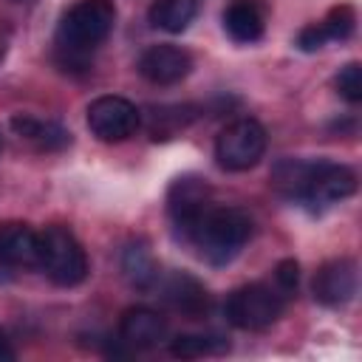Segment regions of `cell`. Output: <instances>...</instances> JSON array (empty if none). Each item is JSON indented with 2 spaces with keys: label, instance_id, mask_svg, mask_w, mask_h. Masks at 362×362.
<instances>
[{
  "label": "cell",
  "instance_id": "cell-1",
  "mask_svg": "<svg viewBox=\"0 0 362 362\" xmlns=\"http://www.w3.org/2000/svg\"><path fill=\"white\" fill-rule=\"evenodd\" d=\"M252 235V218L235 206H215L209 204L184 232L181 238L198 249V255L212 263L223 266L238 257Z\"/></svg>",
  "mask_w": 362,
  "mask_h": 362
},
{
  "label": "cell",
  "instance_id": "cell-2",
  "mask_svg": "<svg viewBox=\"0 0 362 362\" xmlns=\"http://www.w3.org/2000/svg\"><path fill=\"white\" fill-rule=\"evenodd\" d=\"M116 25L113 0H79L65 11L57 28V48L65 65H85L88 54L99 48Z\"/></svg>",
  "mask_w": 362,
  "mask_h": 362
},
{
  "label": "cell",
  "instance_id": "cell-3",
  "mask_svg": "<svg viewBox=\"0 0 362 362\" xmlns=\"http://www.w3.org/2000/svg\"><path fill=\"white\" fill-rule=\"evenodd\" d=\"M40 269L57 286H79L88 277V257L82 243L65 226H48L40 235Z\"/></svg>",
  "mask_w": 362,
  "mask_h": 362
},
{
  "label": "cell",
  "instance_id": "cell-4",
  "mask_svg": "<svg viewBox=\"0 0 362 362\" xmlns=\"http://www.w3.org/2000/svg\"><path fill=\"white\" fill-rule=\"evenodd\" d=\"M223 314H226V320L235 328L263 331V328H269V325H274L280 320V314H283V294L277 288H272V286L249 283V286L235 288L226 297Z\"/></svg>",
  "mask_w": 362,
  "mask_h": 362
},
{
  "label": "cell",
  "instance_id": "cell-5",
  "mask_svg": "<svg viewBox=\"0 0 362 362\" xmlns=\"http://www.w3.org/2000/svg\"><path fill=\"white\" fill-rule=\"evenodd\" d=\"M266 153V130L255 119H235L215 139V158L229 173L255 167Z\"/></svg>",
  "mask_w": 362,
  "mask_h": 362
},
{
  "label": "cell",
  "instance_id": "cell-6",
  "mask_svg": "<svg viewBox=\"0 0 362 362\" xmlns=\"http://www.w3.org/2000/svg\"><path fill=\"white\" fill-rule=\"evenodd\" d=\"M141 116L124 96H96L88 105V127L99 141H124L136 133Z\"/></svg>",
  "mask_w": 362,
  "mask_h": 362
},
{
  "label": "cell",
  "instance_id": "cell-7",
  "mask_svg": "<svg viewBox=\"0 0 362 362\" xmlns=\"http://www.w3.org/2000/svg\"><path fill=\"white\" fill-rule=\"evenodd\" d=\"M354 189H356L354 170H348L342 164L320 161V164H311V173H308L300 201H305L311 209H325V206H334L342 198L354 195Z\"/></svg>",
  "mask_w": 362,
  "mask_h": 362
},
{
  "label": "cell",
  "instance_id": "cell-8",
  "mask_svg": "<svg viewBox=\"0 0 362 362\" xmlns=\"http://www.w3.org/2000/svg\"><path fill=\"white\" fill-rule=\"evenodd\" d=\"M192 71V57L178 45H150L139 57V74L153 85H175Z\"/></svg>",
  "mask_w": 362,
  "mask_h": 362
},
{
  "label": "cell",
  "instance_id": "cell-9",
  "mask_svg": "<svg viewBox=\"0 0 362 362\" xmlns=\"http://www.w3.org/2000/svg\"><path fill=\"white\" fill-rule=\"evenodd\" d=\"M212 204V192L206 187V181L195 178V175H184V178H175L170 192H167V209H170V218L178 229V235Z\"/></svg>",
  "mask_w": 362,
  "mask_h": 362
},
{
  "label": "cell",
  "instance_id": "cell-10",
  "mask_svg": "<svg viewBox=\"0 0 362 362\" xmlns=\"http://www.w3.org/2000/svg\"><path fill=\"white\" fill-rule=\"evenodd\" d=\"M314 300L322 305H345L356 294V263L348 257L325 263L314 277Z\"/></svg>",
  "mask_w": 362,
  "mask_h": 362
},
{
  "label": "cell",
  "instance_id": "cell-11",
  "mask_svg": "<svg viewBox=\"0 0 362 362\" xmlns=\"http://www.w3.org/2000/svg\"><path fill=\"white\" fill-rule=\"evenodd\" d=\"M119 337L133 348H153L167 337V320L147 305H133L119 320Z\"/></svg>",
  "mask_w": 362,
  "mask_h": 362
},
{
  "label": "cell",
  "instance_id": "cell-12",
  "mask_svg": "<svg viewBox=\"0 0 362 362\" xmlns=\"http://www.w3.org/2000/svg\"><path fill=\"white\" fill-rule=\"evenodd\" d=\"M0 263L3 266H40V235L25 223H0Z\"/></svg>",
  "mask_w": 362,
  "mask_h": 362
},
{
  "label": "cell",
  "instance_id": "cell-13",
  "mask_svg": "<svg viewBox=\"0 0 362 362\" xmlns=\"http://www.w3.org/2000/svg\"><path fill=\"white\" fill-rule=\"evenodd\" d=\"M354 8L351 6H337L328 11V17L322 23H314V25H305L297 37V45L303 51H317L322 48L328 40H348L351 31H354Z\"/></svg>",
  "mask_w": 362,
  "mask_h": 362
},
{
  "label": "cell",
  "instance_id": "cell-14",
  "mask_svg": "<svg viewBox=\"0 0 362 362\" xmlns=\"http://www.w3.org/2000/svg\"><path fill=\"white\" fill-rule=\"evenodd\" d=\"M164 300L175 311H181L184 317H189V320H198V317H204L209 311V294H206V288L195 277H189L184 272L173 274L164 283Z\"/></svg>",
  "mask_w": 362,
  "mask_h": 362
},
{
  "label": "cell",
  "instance_id": "cell-15",
  "mask_svg": "<svg viewBox=\"0 0 362 362\" xmlns=\"http://www.w3.org/2000/svg\"><path fill=\"white\" fill-rule=\"evenodd\" d=\"M223 28L235 42H257L266 31V14L257 0H232L223 11Z\"/></svg>",
  "mask_w": 362,
  "mask_h": 362
},
{
  "label": "cell",
  "instance_id": "cell-16",
  "mask_svg": "<svg viewBox=\"0 0 362 362\" xmlns=\"http://www.w3.org/2000/svg\"><path fill=\"white\" fill-rule=\"evenodd\" d=\"M11 127L20 139L34 141L40 150H62L71 144V133L65 127H59L57 122H42L34 116H14Z\"/></svg>",
  "mask_w": 362,
  "mask_h": 362
},
{
  "label": "cell",
  "instance_id": "cell-17",
  "mask_svg": "<svg viewBox=\"0 0 362 362\" xmlns=\"http://www.w3.org/2000/svg\"><path fill=\"white\" fill-rule=\"evenodd\" d=\"M195 0H156L150 6V23L161 31L178 34L195 20Z\"/></svg>",
  "mask_w": 362,
  "mask_h": 362
},
{
  "label": "cell",
  "instance_id": "cell-18",
  "mask_svg": "<svg viewBox=\"0 0 362 362\" xmlns=\"http://www.w3.org/2000/svg\"><path fill=\"white\" fill-rule=\"evenodd\" d=\"M122 269H124L127 280H130L136 288H150V286H156V280H158V269H156V263H153V255H150L141 243L124 249Z\"/></svg>",
  "mask_w": 362,
  "mask_h": 362
},
{
  "label": "cell",
  "instance_id": "cell-19",
  "mask_svg": "<svg viewBox=\"0 0 362 362\" xmlns=\"http://www.w3.org/2000/svg\"><path fill=\"white\" fill-rule=\"evenodd\" d=\"M308 173H311V164H308V161L283 158V161L272 170V184L277 187V192H283V195H288V198H303Z\"/></svg>",
  "mask_w": 362,
  "mask_h": 362
},
{
  "label": "cell",
  "instance_id": "cell-20",
  "mask_svg": "<svg viewBox=\"0 0 362 362\" xmlns=\"http://www.w3.org/2000/svg\"><path fill=\"white\" fill-rule=\"evenodd\" d=\"M334 85H337L339 96L348 99L351 105L362 102V68H359V62H348V65L337 74Z\"/></svg>",
  "mask_w": 362,
  "mask_h": 362
},
{
  "label": "cell",
  "instance_id": "cell-21",
  "mask_svg": "<svg viewBox=\"0 0 362 362\" xmlns=\"http://www.w3.org/2000/svg\"><path fill=\"white\" fill-rule=\"evenodd\" d=\"M170 351L181 359H198V356L212 351V339L209 337H195V334H181V337L173 339Z\"/></svg>",
  "mask_w": 362,
  "mask_h": 362
},
{
  "label": "cell",
  "instance_id": "cell-22",
  "mask_svg": "<svg viewBox=\"0 0 362 362\" xmlns=\"http://www.w3.org/2000/svg\"><path fill=\"white\" fill-rule=\"evenodd\" d=\"M274 280L280 286V291H294L297 288V280H300V266L294 260H283L274 272Z\"/></svg>",
  "mask_w": 362,
  "mask_h": 362
},
{
  "label": "cell",
  "instance_id": "cell-23",
  "mask_svg": "<svg viewBox=\"0 0 362 362\" xmlns=\"http://www.w3.org/2000/svg\"><path fill=\"white\" fill-rule=\"evenodd\" d=\"M8 359H14V348H11V342L6 339V334L0 331V362H8Z\"/></svg>",
  "mask_w": 362,
  "mask_h": 362
},
{
  "label": "cell",
  "instance_id": "cell-24",
  "mask_svg": "<svg viewBox=\"0 0 362 362\" xmlns=\"http://www.w3.org/2000/svg\"><path fill=\"white\" fill-rule=\"evenodd\" d=\"M0 150H3V139H0Z\"/></svg>",
  "mask_w": 362,
  "mask_h": 362
}]
</instances>
